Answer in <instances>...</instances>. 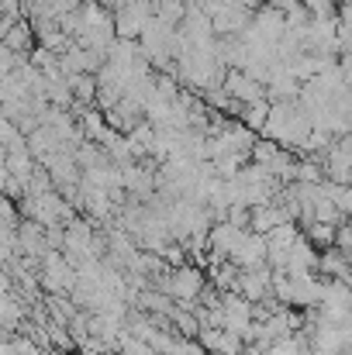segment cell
I'll use <instances>...</instances> for the list:
<instances>
[{"label":"cell","instance_id":"11","mask_svg":"<svg viewBox=\"0 0 352 355\" xmlns=\"http://www.w3.org/2000/svg\"><path fill=\"white\" fill-rule=\"evenodd\" d=\"M346 286H349V290H352V269H349V276H346Z\"/></svg>","mask_w":352,"mask_h":355},{"label":"cell","instance_id":"3","mask_svg":"<svg viewBox=\"0 0 352 355\" xmlns=\"http://www.w3.org/2000/svg\"><path fill=\"white\" fill-rule=\"evenodd\" d=\"M76 269H73V262L66 259V255H56V252H49L45 259H42V283L52 290V293H73V286H76Z\"/></svg>","mask_w":352,"mask_h":355},{"label":"cell","instance_id":"1","mask_svg":"<svg viewBox=\"0 0 352 355\" xmlns=\"http://www.w3.org/2000/svg\"><path fill=\"white\" fill-rule=\"evenodd\" d=\"M262 131L280 148H301L304 152V145H308V138L315 131V121H311V114L297 101H290V104H269V118H266Z\"/></svg>","mask_w":352,"mask_h":355},{"label":"cell","instance_id":"5","mask_svg":"<svg viewBox=\"0 0 352 355\" xmlns=\"http://www.w3.org/2000/svg\"><path fill=\"white\" fill-rule=\"evenodd\" d=\"M197 342H201L204 352L211 355H242V349H245V342L238 335H232V331H225V328H201Z\"/></svg>","mask_w":352,"mask_h":355},{"label":"cell","instance_id":"6","mask_svg":"<svg viewBox=\"0 0 352 355\" xmlns=\"http://www.w3.org/2000/svg\"><path fill=\"white\" fill-rule=\"evenodd\" d=\"M318 248L304 238V232H301V238L294 241V248H290V255H287V276H301V272H318Z\"/></svg>","mask_w":352,"mask_h":355},{"label":"cell","instance_id":"2","mask_svg":"<svg viewBox=\"0 0 352 355\" xmlns=\"http://www.w3.org/2000/svg\"><path fill=\"white\" fill-rule=\"evenodd\" d=\"M169 300H176V304H194V300H201V293H204V272L197 269V266H176L166 279H162V286H159Z\"/></svg>","mask_w":352,"mask_h":355},{"label":"cell","instance_id":"10","mask_svg":"<svg viewBox=\"0 0 352 355\" xmlns=\"http://www.w3.org/2000/svg\"><path fill=\"white\" fill-rule=\"evenodd\" d=\"M66 80H69L73 97H80V101H94L97 97V80L94 76H66Z\"/></svg>","mask_w":352,"mask_h":355},{"label":"cell","instance_id":"9","mask_svg":"<svg viewBox=\"0 0 352 355\" xmlns=\"http://www.w3.org/2000/svg\"><path fill=\"white\" fill-rule=\"evenodd\" d=\"M325 193L332 197V204L339 207V214L349 221L352 218V187L349 183H328V180H325Z\"/></svg>","mask_w":352,"mask_h":355},{"label":"cell","instance_id":"12","mask_svg":"<svg viewBox=\"0 0 352 355\" xmlns=\"http://www.w3.org/2000/svg\"><path fill=\"white\" fill-rule=\"evenodd\" d=\"M346 225H349V228H352V218H349V221H346Z\"/></svg>","mask_w":352,"mask_h":355},{"label":"cell","instance_id":"13","mask_svg":"<svg viewBox=\"0 0 352 355\" xmlns=\"http://www.w3.org/2000/svg\"><path fill=\"white\" fill-rule=\"evenodd\" d=\"M349 187H352V176H349Z\"/></svg>","mask_w":352,"mask_h":355},{"label":"cell","instance_id":"8","mask_svg":"<svg viewBox=\"0 0 352 355\" xmlns=\"http://www.w3.org/2000/svg\"><path fill=\"white\" fill-rule=\"evenodd\" d=\"M31 45H35L31 24L10 21V24H7V35H3V49H10V52H31Z\"/></svg>","mask_w":352,"mask_h":355},{"label":"cell","instance_id":"4","mask_svg":"<svg viewBox=\"0 0 352 355\" xmlns=\"http://www.w3.org/2000/svg\"><path fill=\"white\" fill-rule=\"evenodd\" d=\"M228 262L235 269H259V266H266V238L255 235V232H245Z\"/></svg>","mask_w":352,"mask_h":355},{"label":"cell","instance_id":"7","mask_svg":"<svg viewBox=\"0 0 352 355\" xmlns=\"http://www.w3.org/2000/svg\"><path fill=\"white\" fill-rule=\"evenodd\" d=\"M349 259L332 245V248H321V255H318V276L321 279H342L346 283V276H349Z\"/></svg>","mask_w":352,"mask_h":355}]
</instances>
